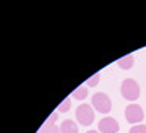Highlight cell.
I'll use <instances>...</instances> for the list:
<instances>
[{
	"label": "cell",
	"mask_w": 146,
	"mask_h": 133,
	"mask_svg": "<svg viewBox=\"0 0 146 133\" xmlns=\"http://www.w3.org/2000/svg\"><path fill=\"white\" fill-rule=\"evenodd\" d=\"M120 92H122V96L125 97L127 101H136L140 97L141 89H140V84L136 83V80H133V78H125L122 81Z\"/></svg>",
	"instance_id": "obj_1"
},
{
	"label": "cell",
	"mask_w": 146,
	"mask_h": 133,
	"mask_svg": "<svg viewBox=\"0 0 146 133\" xmlns=\"http://www.w3.org/2000/svg\"><path fill=\"white\" fill-rule=\"evenodd\" d=\"M91 104H93L94 112L109 114L112 110V101L106 92H94L93 97H91Z\"/></svg>",
	"instance_id": "obj_2"
},
{
	"label": "cell",
	"mask_w": 146,
	"mask_h": 133,
	"mask_svg": "<svg viewBox=\"0 0 146 133\" xmlns=\"http://www.w3.org/2000/svg\"><path fill=\"white\" fill-rule=\"evenodd\" d=\"M76 120L80 125L88 127L94 122V109L89 104H81L76 107Z\"/></svg>",
	"instance_id": "obj_3"
},
{
	"label": "cell",
	"mask_w": 146,
	"mask_h": 133,
	"mask_svg": "<svg viewBox=\"0 0 146 133\" xmlns=\"http://www.w3.org/2000/svg\"><path fill=\"white\" fill-rule=\"evenodd\" d=\"M125 118L128 123H140L145 118V110L138 104H130L125 109Z\"/></svg>",
	"instance_id": "obj_4"
},
{
	"label": "cell",
	"mask_w": 146,
	"mask_h": 133,
	"mask_svg": "<svg viewBox=\"0 0 146 133\" xmlns=\"http://www.w3.org/2000/svg\"><path fill=\"white\" fill-rule=\"evenodd\" d=\"M98 127H99L101 133H119V130H120L119 122H117L115 118H112V117L101 118V122L98 123Z\"/></svg>",
	"instance_id": "obj_5"
},
{
	"label": "cell",
	"mask_w": 146,
	"mask_h": 133,
	"mask_svg": "<svg viewBox=\"0 0 146 133\" xmlns=\"http://www.w3.org/2000/svg\"><path fill=\"white\" fill-rule=\"evenodd\" d=\"M133 63H135V57L131 55V54H128V55L119 59L117 66H119V68H122V70H128V68H131V66H133Z\"/></svg>",
	"instance_id": "obj_6"
},
{
	"label": "cell",
	"mask_w": 146,
	"mask_h": 133,
	"mask_svg": "<svg viewBox=\"0 0 146 133\" xmlns=\"http://www.w3.org/2000/svg\"><path fill=\"white\" fill-rule=\"evenodd\" d=\"M60 133H78V125L73 120H63L60 125Z\"/></svg>",
	"instance_id": "obj_7"
},
{
	"label": "cell",
	"mask_w": 146,
	"mask_h": 133,
	"mask_svg": "<svg viewBox=\"0 0 146 133\" xmlns=\"http://www.w3.org/2000/svg\"><path fill=\"white\" fill-rule=\"evenodd\" d=\"M72 97L78 99V101H83V99H86V97H88V86H86V84H83V86L76 88V89L73 91Z\"/></svg>",
	"instance_id": "obj_8"
},
{
	"label": "cell",
	"mask_w": 146,
	"mask_h": 133,
	"mask_svg": "<svg viewBox=\"0 0 146 133\" xmlns=\"http://www.w3.org/2000/svg\"><path fill=\"white\" fill-rule=\"evenodd\" d=\"M37 133H60V127H57L55 123H44Z\"/></svg>",
	"instance_id": "obj_9"
},
{
	"label": "cell",
	"mask_w": 146,
	"mask_h": 133,
	"mask_svg": "<svg viewBox=\"0 0 146 133\" xmlns=\"http://www.w3.org/2000/svg\"><path fill=\"white\" fill-rule=\"evenodd\" d=\"M70 106H72V97H67V99L57 107V112H67L68 109H70Z\"/></svg>",
	"instance_id": "obj_10"
},
{
	"label": "cell",
	"mask_w": 146,
	"mask_h": 133,
	"mask_svg": "<svg viewBox=\"0 0 146 133\" xmlns=\"http://www.w3.org/2000/svg\"><path fill=\"white\" fill-rule=\"evenodd\" d=\"M99 80H101V75H99V73H96V75H93L88 81L84 83V84H86V86H89V88H94V86H98Z\"/></svg>",
	"instance_id": "obj_11"
},
{
	"label": "cell",
	"mask_w": 146,
	"mask_h": 133,
	"mask_svg": "<svg viewBox=\"0 0 146 133\" xmlns=\"http://www.w3.org/2000/svg\"><path fill=\"white\" fill-rule=\"evenodd\" d=\"M130 133H146V125H143V123L133 125V127L130 128Z\"/></svg>",
	"instance_id": "obj_12"
},
{
	"label": "cell",
	"mask_w": 146,
	"mask_h": 133,
	"mask_svg": "<svg viewBox=\"0 0 146 133\" xmlns=\"http://www.w3.org/2000/svg\"><path fill=\"white\" fill-rule=\"evenodd\" d=\"M57 115H58V112H54L52 115H50V117H49V118L46 120V123H54L55 120H57Z\"/></svg>",
	"instance_id": "obj_13"
},
{
	"label": "cell",
	"mask_w": 146,
	"mask_h": 133,
	"mask_svg": "<svg viewBox=\"0 0 146 133\" xmlns=\"http://www.w3.org/2000/svg\"><path fill=\"white\" fill-rule=\"evenodd\" d=\"M86 133H99V132H96V130H89V132H86Z\"/></svg>",
	"instance_id": "obj_14"
}]
</instances>
